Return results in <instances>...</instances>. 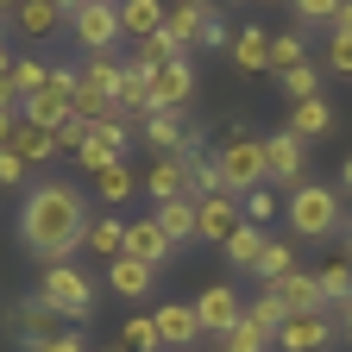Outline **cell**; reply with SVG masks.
<instances>
[{
	"mask_svg": "<svg viewBox=\"0 0 352 352\" xmlns=\"http://www.w3.org/2000/svg\"><path fill=\"white\" fill-rule=\"evenodd\" d=\"M88 220H95V208H88V195L76 183H57V176H44V183L25 189L19 201V245L44 264H69L88 239Z\"/></svg>",
	"mask_w": 352,
	"mask_h": 352,
	"instance_id": "6da1fadb",
	"label": "cell"
},
{
	"mask_svg": "<svg viewBox=\"0 0 352 352\" xmlns=\"http://www.w3.org/2000/svg\"><path fill=\"white\" fill-rule=\"evenodd\" d=\"M214 170H220V195H252L264 189V139H245V132H233L227 145L214 151Z\"/></svg>",
	"mask_w": 352,
	"mask_h": 352,
	"instance_id": "7a4b0ae2",
	"label": "cell"
},
{
	"mask_svg": "<svg viewBox=\"0 0 352 352\" xmlns=\"http://www.w3.org/2000/svg\"><path fill=\"white\" fill-rule=\"evenodd\" d=\"M340 220H346V214H340V189H327V183L289 189V233H296V239H327Z\"/></svg>",
	"mask_w": 352,
	"mask_h": 352,
	"instance_id": "3957f363",
	"label": "cell"
},
{
	"mask_svg": "<svg viewBox=\"0 0 352 352\" xmlns=\"http://www.w3.org/2000/svg\"><path fill=\"white\" fill-rule=\"evenodd\" d=\"M38 296L57 308V315L76 327L95 315V283H88V271H76V264H44V277H38Z\"/></svg>",
	"mask_w": 352,
	"mask_h": 352,
	"instance_id": "277c9868",
	"label": "cell"
},
{
	"mask_svg": "<svg viewBox=\"0 0 352 352\" xmlns=\"http://www.w3.org/2000/svg\"><path fill=\"white\" fill-rule=\"evenodd\" d=\"M69 32H76V44L88 57H107L113 44L126 38L120 32V7H107V0H76V7H69Z\"/></svg>",
	"mask_w": 352,
	"mask_h": 352,
	"instance_id": "5b68a950",
	"label": "cell"
},
{
	"mask_svg": "<svg viewBox=\"0 0 352 352\" xmlns=\"http://www.w3.org/2000/svg\"><path fill=\"white\" fill-rule=\"evenodd\" d=\"M195 321H201V333H208V340H227V333L245 321L239 289H233V283H208V289L195 296Z\"/></svg>",
	"mask_w": 352,
	"mask_h": 352,
	"instance_id": "8992f818",
	"label": "cell"
},
{
	"mask_svg": "<svg viewBox=\"0 0 352 352\" xmlns=\"http://www.w3.org/2000/svg\"><path fill=\"white\" fill-rule=\"evenodd\" d=\"M264 183H289V189L308 183V151H302V139H289V132H271V139H264Z\"/></svg>",
	"mask_w": 352,
	"mask_h": 352,
	"instance_id": "52a82bcc",
	"label": "cell"
},
{
	"mask_svg": "<svg viewBox=\"0 0 352 352\" xmlns=\"http://www.w3.org/2000/svg\"><path fill=\"white\" fill-rule=\"evenodd\" d=\"M239 227H245V208H239V195H208V201H195V239H208V245H227Z\"/></svg>",
	"mask_w": 352,
	"mask_h": 352,
	"instance_id": "ba28073f",
	"label": "cell"
},
{
	"mask_svg": "<svg viewBox=\"0 0 352 352\" xmlns=\"http://www.w3.org/2000/svg\"><path fill=\"white\" fill-rule=\"evenodd\" d=\"M151 113H189V101H195V63L183 57V63H170V69H157L151 76Z\"/></svg>",
	"mask_w": 352,
	"mask_h": 352,
	"instance_id": "9c48e42d",
	"label": "cell"
},
{
	"mask_svg": "<svg viewBox=\"0 0 352 352\" xmlns=\"http://www.w3.org/2000/svg\"><path fill=\"white\" fill-rule=\"evenodd\" d=\"M333 340H340V321L333 315H289L283 333H277L283 352H327Z\"/></svg>",
	"mask_w": 352,
	"mask_h": 352,
	"instance_id": "30bf717a",
	"label": "cell"
},
{
	"mask_svg": "<svg viewBox=\"0 0 352 352\" xmlns=\"http://www.w3.org/2000/svg\"><path fill=\"white\" fill-rule=\"evenodd\" d=\"M145 195H151V208L183 201V195H189V157H183V151H176V157H157V164L145 170Z\"/></svg>",
	"mask_w": 352,
	"mask_h": 352,
	"instance_id": "8fae6325",
	"label": "cell"
},
{
	"mask_svg": "<svg viewBox=\"0 0 352 352\" xmlns=\"http://www.w3.org/2000/svg\"><path fill=\"white\" fill-rule=\"evenodd\" d=\"M157 340H164V352H189V346L201 340L195 302H164V308H157Z\"/></svg>",
	"mask_w": 352,
	"mask_h": 352,
	"instance_id": "7c38bea8",
	"label": "cell"
},
{
	"mask_svg": "<svg viewBox=\"0 0 352 352\" xmlns=\"http://www.w3.org/2000/svg\"><path fill=\"white\" fill-rule=\"evenodd\" d=\"M145 145L157 157H176V151H189L195 145V132H189V113H145Z\"/></svg>",
	"mask_w": 352,
	"mask_h": 352,
	"instance_id": "4fadbf2b",
	"label": "cell"
},
{
	"mask_svg": "<svg viewBox=\"0 0 352 352\" xmlns=\"http://www.w3.org/2000/svg\"><path fill=\"white\" fill-rule=\"evenodd\" d=\"M277 302L289 308V315H333L327 296H321V277H315V271H289V277L277 283Z\"/></svg>",
	"mask_w": 352,
	"mask_h": 352,
	"instance_id": "5bb4252c",
	"label": "cell"
},
{
	"mask_svg": "<svg viewBox=\"0 0 352 352\" xmlns=\"http://www.w3.org/2000/svg\"><path fill=\"white\" fill-rule=\"evenodd\" d=\"M7 25L19 38H51L57 25H69V7H57V0H25V7L7 13Z\"/></svg>",
	"mask_w": 352,
	"mask_h": 352,
	"instance_id": "9a60e30c",
	"label": "cell"
},
{
	"mask_svg": "<svg viewBox=\"0 0 352 352\" xmlns=\"http://www.w3.org/2000/svg\"><path fill=\"white\" fill-rule=\"evenodd\" d=\"M107 289H113L120 302H145V296L157 289V271H151V264H139V258H113V264H107Z\"/></svg>",
	"mask_w": 352,
	"mask_h": 352,
	"instance_id": "2e32d148",
	"label": "cell"
},
{
	"mask_svg": "<svg viewBox=\"0 0 352 352\" xmlns=\"http://www.w3.org/2000/svg\"><path fill=\"white\" fill-rule=\"evenodd\" d=\"M170 252H176V245L164 239V227H157L151 214H145V220H126V258H139V264H151V271H157Z\"/></svg>",
	"mask_w": 352,
	"mask_h": 352,
	"instance_id": "e0dca14e",
	"label": "cell"
},
{
	"mask_svg": "<svg viewBox=\"0 0 352 352\" xmlns=\"http://www.w3.org/2000/svg\"><path fill=\"white\" fill-rule=\"evenodd\" d=\"M183 57H189V51H183L170 32H151V38H139V44L126 51V63H132V69H145V76H157V69H170V63H183Z\"/></svg>",
	"mask_w": 352,
	"mask_h": 352,
	"instance_id": "ac0fdd59",
	"label": "cell"
},
{
	"mask_svg": "<svg viewBox=\"0 0 352 352\" xmlns=\"http://www.w3.org/2000/svg\"><path fill=\"white\" fill-rule=\"evenodd\" d=\"M57 321H63V315H57V308H51V302H44L38 289H32L25 302H19V333H25V346H32V352L57 340Z\"/></svg>",
	"mask_w": 352,
	"mask_h": 352,
	"instance_id": "d6986e66",
	"label": "cell"
},
{
	"mask_svg": "<svg viewBox=\"0 0 352 352\" xmlns=\"http://www.w3.org/2000/svg\"><path fill=\"white\" fill-rule=\"evenodd\" d=\"M208 7H195V0H183V7H164V32L183 44V51H201V32H208Z\"/></svg>",
	"mask_w": 352,
	"mask_h": 352,
	"instance_id": "ffe728a7",
	"label": "cell"
},
{
	"mask_svg": "<svg viewBox=\"0 0 352 352\" xmlns=\"http://www.w3.org/2000/svg\"><path fill=\"white\" fill-rule=\"evenodd\" d=\"M88 252H95V258H126V220L120 214H95V220H88V239H82Z\"/></svg>",
	"mask_w": 352,
	"mask_h": 352,
	"instance_id": "44dd1931",
	"label": "cell"
},
{
	"mask_svg": "<svg viewBox=\"0 0 352 352\" xmlns=\"http://www.w3.org/2000/svg\"><path fill=\"white\" fill-rule=\"evenodd\" d=\"M120 76H126V57H120V51H107V57H88V63L76 69V82H82V88H95V95H107V101L120 95Z\"/></svg>",
	"mask_w": 352,
	"mask_h": 352,
	"instance_id": "7402d4cb",
	"label": "cell"
},
{
	"mask_svg": "<svg viewBox=\"0 0 352 352\" xmlns=\"http://www.w3.org/2000/svg\"><path fill=\"white\" fill-rule=\"evenodd\" d=\"M264 245H271V233H264V227H239L220 252H227L233 271H258V264H264Z\"/></svg>",
	"mask_w": 352,
	"mask_h": 352,
	"instance_id": "603a6c76",
	"label": "cell"
},
{
	"mask_svg": "<svg viewBox=\"0 0 352 352\" xmlns=\"http://www.w3.org/2000/svg\"><path fill=\"white\" fill-rule=\"evenodd\" d=\"M151 220L164 227V239H170V245H189V239H195V201H189V195H183V201L151 208Z\"/></svg>",
	"mask_w": 352,
	"mask_h": 352,
	"instance_id": "cb8c5ba5",
	"label": "cell"
},
{
	"mask_svg": "<svg viewBox=\"0 0 352 352\" xmlns=\"http://www.w3.org/2000/svg\"><path fill=\"white\" fill-rule=\"evenodd\" d=\"M13 157L25 170H44L57 157V132H44V126H19V139H13Z\"/></svg>",
	"mask_w": 352,
	"mask_h": 352,
	"instance_id": "d4e9b609",
	"label": "cell"
},
{
	"mask_svg": "<svg viewBox=\"0 0 352 352\" xmlns=\"http://www.w3.org/2000/svg\"><path fill=\"white\" fill-rule=\"evenodd\" d=\"M120 32L132 44L151 38V32H164V7H157V0H126V7H120Z\"/></svg>",
	"mask_w": 352,
	"mask_h": 352,
	"instance_id": "484cf974",
	"label": "cell"
},
{
	"mask_svg": "<svg viewBox=\"0 0 352 352\" xmlns=\"http://www.w3.org/2000/svg\"><path fill=\"white\" fill-rule=\"evenodd\" d=\"M233 69H271V38H264L258 25L233 32Z\"/></svg>",
	"mask_w": 352,
	"mask_h": 352,
	"instance_id": "4316f807",
	"label": "cell"
},
{
	"mask_svg": "<svg viewBox=\"0 0 352 352\" xmlns=\"http://www.w3.org/2000/svg\"><path fill=\"white\" fill-rule=\"evenodd\" d=\"M327 126H333V107H327V101H302V107L289 113V126H283V132H289V139H302V145H308V139H321Z\"/></svg>",
	"mask_w": 352,
	"mask_h": 352,
	"instance_id": "83f0119b",
	"label": "cell"
},
{
	"mask_svg": "<svg viewBox=\"0 0 352 352\" xmlns=\"http://www.w3.org/2000/svg\"><path fill=\"white\" fill-rule=\"evenodd\" d=\"M132 189H139V176H132L126 164H107V170L95 176V195H101V208H126V201H132Z\"/></svg>",
	"mask_w": 352,
	"mask_h": 352,
	"instance_id": "f1b7e54d",
	"label": "cell"
},
{
	"mask_svg": "<svg viewBox=\"0 0 352 352\" xmlns=\"http://www.w3.org/2000/svg\"><path fill=\"white\" fill-rule=\"evenodd\" d=\"M289 271H302V264H296V245H289V239H271V245H264V264H258V283L277 289Z\"/></svg>",
	"mask_w": 352,
	"mask_h": 352,
	"instance_id": "f546056e",
	"label": "cell"
},
{
	"mask_svg": "<svg viewBox=\"0 0 352 352\" xmlns=\"http://www.w3.org/2000/svg\"><path fill=\"white\" fill-rule=\"evenodd\" d=\"M315 277H321V296H327V308H346V302H352V258H327Z\"/></svg>",
	"mask_w": 352,
	"mask_h": 352,
	"instance_id": "4dcf8cb0",
	"label": "cell"
},
{
	"mask_svg": "<svg viewBox=\"0 0 352 352\" xmlns=\"http://www.w3.org/2000/svg\"><path fill=\"white\" fill-rule=\"evenodd\" d=\"M245 321H252V327H264V333L277 340V333H283V321H289V308L277 302V289H258V302H245Z\"/></svg>",
	"mask_w": 352,
	"mask_h": 352,
	"instance_id": "1f68e13d",
	"label": "cell"
},
{
	"mask_svg": "<svg viewBox=\"0 0 352 352\" xmlns=\"http://www.w3.org/2000/svg\"><path fill=\"white\" fill-rule=\"evenodd\" d=\"M321 76H327V69L302 63V69H289V76H277V82H283V95H289V101L302 107V101H321Z\"/></svg>",
	"mask_w": 352,
	"mask_h": 352,
	"instance_id": "d6a6232c",
	"label": "cell"
},
{
	"mask_svg": "<svg viewBox=\"0 0 352 352\" xmlns=\"http://www.w3.org/2000/svg\"><path fill=\"white\" fill-rule=\"evenodd\" d=\"M120 346H126V352H164V340H157V315H132L126 333H120Z\"/></svg>",
	"mask_w": 352,
	"mask_h": 352,
	"instance_id": "836d02e7",
	"label": "cell"
},
{
	"mask_svg": "<svg viewBox=\"0 0 352 352\" xmlns=\"http://www.w3.org/2000/svg\"><path fill=\"white\" fill-rule=\"evenodd\" d=\"M302 63H308V51H302V32L271 38V69H277V76H289V69H302Z\"/></svg>",
	"mask_w": 352,
	"mask_h": 352,
	"instance_id": "e575fe53",
	"label": "cell"
},
{
	"mask_svg": "<svg viewBox=\"0 0 352 352\" xmlns=\"http://www.w3.org/2000/svg\"><path fill=\"white\" fill-rule=\"evenodd\" d=\"M95 145H101L107 157H126V145H132V126H126L120 113H107V120L95 126Z\"/></svg>",
	"mask_w": 352,
	"mask_h": 352,
	"instance_id": "d590c367",
	"label": "cell"
},
{
	"mask_svg": "<svg viewBox=\"0 0 352 352\" xmlns=\"http://www.w3.org/2000/svg\"><path fill=\"white\" fill-rule=\"evenodd\" d=\"M220 346H227V352H271L277 340L264 333V327H252V321H239V327H233L227 340H220Z\"/></svg>",
	"mask_w": 352,
	"mask_h": 352,
	"instance_id": "8d00e7d4",
	"label": "cell"
},
{
	"mask_svg": "<svg viewBox=\"0 0 352 352\" xmlns=\"http://www.w3.org/2000/svg\"><path fill=\"white\" fill-rule=\"evenodd\" d=\"M340 19V7H333V0H296V25L308 32V25H333Z\"/></svg>",
	"mask_w": 352,
	"mask_h": 352,
	"instance_id": "74e56055",
	"label": "cell"
},
{
	"mask_svg": "<svg viewBox=\"0 0 352 352\" xmlns=\"http://www.w3.org/2000/svg\"><path fill=\"white\" fill-rule=\"evenodd\" d=\"M0 189H32V170L13 157V145H0Z\"/></svg>",
	"mask_w": 352,
	"mask_h": 352,
	"instance_id": "f35d334b",
	"label": "cell"
},
{
	"mask_svg": "<svg viewBox=\"0 0 352 352\" xmlns=\"http://www.w3.org/2000/svg\"><path fill=\"white\" fill-rule=\"evenodd\" d=\"M239 208H245V227H264V220H271V214H277V201H271V189H252V195H245Z\"/></svg>",
	"mask_w": 352,
	"mask_h": 352,
	"instance_id": "ab89813d",
	"label": "cell"
},
{
	"mask_svg": "<svg viewBox=\"0 0 352 352\" xmlns=\"http://www.w3.org/2000/svg\"><path fill=\"white\" fill-rule=\"evenodd\" d=\"M327 76H352V38H327Z\"/></svg>",
	"mask_w": 352,
	"mask_h": 352,
	"instance_id": "60d3db41",
	"label": "cell"
},
{
	"mask_svg": "<svg viewBox=\"0 0 352 352\" xmlns=\"http://www.w3.org/2000/svg\"><path fill=\"white\" fill-rule=\"evenodd\" d=\"M88 139H95V126H82V120H69V126L57 132V151H76V157H82V151H88Z\"/></svg>",
	"mask_w": 352,
	"mask_h": 352,
	"instance_id": "b9f144b4",
	"label": "cell"
},
{
	"mask_svg": "<svg viewBox=\"0 0 352 352\" xmlns=\"http://www.w3.org/2000/svg\"><path fill=\"white\" fill-rule=\"evenodd\" d=\"M38 352H88V340H82L76 327H63V333H57L51 346H38Z\"/></svg>",
	"mask_w": 352,
	"mask_h": 352,
	"instance_id": "7bdbcfd3",
	"label": "cell"
},
{
	"mask_svg": "<svg viewBox=\"0 0 352 352\" xmlns=\"http://www.w3.org/2000/svg\"><path fill=\"white\" fill-rule=\"evenodd\" d=\"M220 44H227V51H233V38H227V25H220V13L208 19V32H201V51H220Z\"/></svg>",
	"mask_w": 352,
	"mask_h": 352,
	"instance_id": "ee69618b",
	"label": "cell"
},
{
	"mask_svg": "<svg viewBox=\"0 0 352 352\" xmlns=\"http://www.w3.org/2000/svg\"><path fill=\"white\" fill-rule=\"evenodd\" d=\"M0 107H7V113L25 107V101H19V88H13V76H0Z\"/></svg>",
	"mask_w": 352,
	"mask_h": 352,
	"instance_id": "f6af8a7d",
	"label": "cell"
},
{
	"mask_svg": "<svg viewBox=\"0 0 352 352\" xmlns=\"http://www.w3.org/2000/svg\"><path fill=\"white\" fill-rule=\"evenodd\" d=\"M333 32H340V38H352V0H346V7H340V19H333Z\"/></svg>",
	"mask_w": 352,
	"mask_h": 352,
	"instance_id": "bcb514c9",
	"label": "cell"
},
{
	"mask_svg": "<svg viewBox=\"0 0 352 352\" xmlns=\"http://www.w3.org/2000/svg\"><path fill=\"white\" fill-rule=\"evenodd\" d=\"M333 321H340V333L352 340V302H346V308H333Z\"/></svg>",
	"mask_w": 352,
	"mask_h": 352,
	"instance_id": "7dc6e473",
	"label": "cell"
},
{
	"mask_svg": "<svg viewBox=\"0 0 352 352\" xmlns=\"http://www.w3.org/2000/svg\"><path fill=\"white\" fill-rule=\"evenodd\" d=\"M340 189L352 195V151H346V164H340Z\"/></svg>",
	"mask_w": 352,
	"mask_h": 352,
	"instance_id": "c3c4849f",
	"label": "cell"
},
{
	"mask_svg": "<svg viewBox=\"0 0 352 352\" xmlns=\"http://www.w3.org/2000/svg\"><path fill=\"white\" fill-rule=\"evenodd\" d=\"M346 258H352V220H346Z\"/></svg>",
	"mask_w": 352,
	"mask_h": 352,
	"instance_id": "681fc988",
	"label": "cell"
},
{
	"mask_svg": "<svg viewBox=\"0 0 352 352\" xmlns=\"http://www.w3.org/2000/svg\"><path fill=\"white\" fill-rule=\"evenodd\" d=\"M101 352H126V346H101Z\"/></svg>",
	"mask_w": 352,
	"mask_h": 352,
	"instance_id": "f907efd6",
	"label": "cell"
},
{
	"mask_svg": "<svg viewBox=\"0 0 352 352\" xmlns=\"http://www.w3.org/2000/svg\"><path fill=\"white\" fill-rule=\"evenodd\" d=\"M208 352H227V346H208Z\"/></svg>",
	"mask_w": 352,
	"mask_h": 352,
	"instance_id": "816d5d0a",
	"label": "cell"
}]
</instances>
